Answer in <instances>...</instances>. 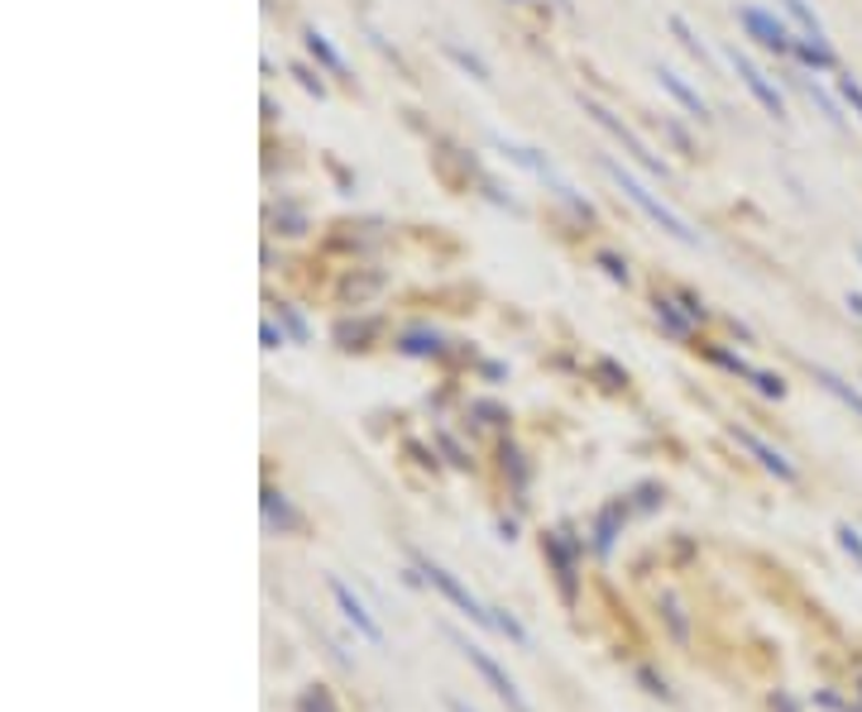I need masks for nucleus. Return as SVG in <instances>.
<instances>
[{
    "mask_svg": "<svg viewBox=\"0 0 862 712\" xmlns=\"http://www.w3.org/2000/svg\"><path fill=\"white\" fill-rule=\"evenodd\" d=\"M599 168H603V178H609V182L618 187V192H623V196L632 201V206H638V211L646 215V221H652V225L661 230V235H671V240H681V244H700L695 230H690V225L681 221V215H675V211L666 206V201H661V196L652 192V187H646V182L638 178V172H628L623 163H618L613 153H599Z\"/></svg>",
    "mask_w": 862,
    "mask_h": 712,
    "instance_id": "nucleus-1",
    "label": "nucleus"
},
{
    "mask_svg": "<svg viewBox=\"0 0 862 712\" xmlns=\"http://www.w3.org/2000/svg\"><path fill=\"white\" fill-rule=\"evenodd\" d=\"M542 555L551 564L556 574V588H560V603L575 607L580 603V560H585V541L575 535V527H556L542 535Z\"/></svg>",
    "mask_w": 862,
    "mask_h": 712,
    "instance_id": "nucleus-2",
    "label": "nucleus"
},
{
    "mask_svg": "<svg viewBox=\"0 0 862 712\" xmlns=\"http://www.w3.org/2000/svg\"><path fill=\"white\" fill-rule=\"evenodd\" d=\"M580 106H585V115H589V120H595L599 129H609V139L618 144V149H623L628 158H632V163H638L642 172H646V178H656V182H666L671 178V168L666 163H661V158L652 153V149H646V139L638 135V129H628L623 120H618V115L609 110V106H599V100H580Z\"/></svg>",
    "mask_w": 862,
    "mask_h": 712,
    "instance_id": "nucleus-3",
    "label": "nucleus"
},
{
    "mask_svg": "<svg viewBox=\"0 0 862 712\" xmlns=\"http://www.w3.org/2000/svg\"><path fill=\"white\" fill-rule=\"evenodd\" d=\"M412 570L422 574V584H431V588H437L445 603H455V607H460V613H465L470 621H480V627H494V607H484V603L474 598V593H470L465 584H460V578H455L451 570H441L437 560H427V555H422V550H412Z\"/></svg>",
    "mask_w": 862,
    "mask_h": 712,
    "instance_id": "nucleus-4",
    "label": "nucleus"
},
{
    "mask_svg": "<svg viewBox=\"0 0 862 712\" xmlns=\"http://www.w3.org/2000/svg\"><path fill=\"white\" fill-rule=\"evenodd\" d=\"M451 646H455V650H460V656H465V660L474 665V674H480V679H484V684H488V689H494V693H498V703H503V708H508V712H532V703L523 699V689H517V684H513V679H508V674H503V665H498L494 656H488V650H484V646H474V641H470V636H460V631H451Z\"/></svg>",
    "mask_w": 862,
    "mask_h": 712,
    "instance_id": "nucleus-5",
    "label": "nucleus"
},
{
    "mask_svg": "<svg viewBox=\"0 0 862 712\" xmlns=\"http://www.w3.org/2000/svg\"><path fill=\"white\" fill-rule=\"evenodd\" d=\"M728 67L738 72V82L747 86V96H753L757 106H761V110L771 115V120H790V110H786V96H781V86H776V82H771L767 72H761V67H757V63H753V57H747L743 49H728Z\"/></svg>",
    "mask_w": 862,
    "mask_h": 712,
    "instance_id": "nucleus-6",
    "label": "nucleus"
},
{
    "mask_svg": "<svg viewBox=\"0 0 862 712\" xmlns=\"http://www.w3.org/2000/svg\"><path fill=\"white\" fill-rule=\"evenodd\" d=\"M738 24H743V34L753 39L757 49H767V53H790V49H796L790 24L781 20V14L761 10V6H738Z\"/></svg>",
    "mask_w": 862,
    "mask_h": 712,
    "instance_id": "nucleus-7",
    "label": "nucleus"
},
{
    "mask_svg": "<svg viewBox=\"0 0 862 712\" xmlns=\"http://www.w3.org/2000/svg\"><path fill=\"white\" fill-rule=\"evenodd\" d=\"M728 435H733V445H738V449H747V455H753V459H757L767 474H776V478H781V483H796V464H790V459H786L776 445H767V440H761L757 431H747V426H738V421H733V426H728Z\"/></svg>",
    "mask_w": 862,
    "mask_h": 712,
    "instance_id": "nucleus-8",
    "label": "nucleus"
},
{
    "mask_svg": "<svg viewBox=\"0 0 862 712\" xmlns=\"http://www.w3.org/2000/svg\"><path fill=\"white\" fill-rule=\"evenodd\" d=\"M652 77H656V86H661V92H666L671 100H675V106H681L685 115H690V120H700V125H709L714 120V115H709V106H704V96L695 92V86H690L685 77H681V72H671V67H652Z\"/></svg>",
    "mask_w": 862,
    "mask_h": 712,
    "instance_id": "nucleus-9",
    "label": "nucleus"
},
{
    "mask_svg": "<svg viewBox=\"0 0 862 712\" xmlns=\"http://www.w3.org/2000/svg\"><path fill=\"white\" fill-rule=\"evenodd\" d=\"M330 598H336L340 617L350 621V627H355L359 636H365L369 646H379V641H383V627H379V621L369 617V607H365V603L355 598V593H350V584H345V578H330Z\"/></svg>",
    "mask_w": 862,
    "mask_h": 712,
    "instance_id": "nucleus-10",
    "label": "nucleus"
},
{
    "mask_svg": "<svg viewBox=\"0 0 862 712\" xmlns=\"http://www.w3.org/2000/svg\"><path fill=\"white\" fill-rule=\"evenodd\" d=\"M632 512V507H628V498H618V502H609V507H603V512L595 517V531H589V535H595V541H589V550H595V555L599 560H609L613 555V545H618V531H623V517Z\"/></svg>",
    "mask_w": 862,
    "mask_h": 712,
    "instance_id": "nucleus-11",
    "label": "nucleus"
},
{
    "mask_svg": "<svg viewBox=\"0 0 862 712\" xmlns=\"http://www.w3.org/2000/svg\"><path fill=\"white\" fill-rule=\"evenodd\" d=\"M259 507H264V527L269 531H278V535H287V531H297L302 527V517H297V507L287 502V492L283 488H264L259 492Z\"/></svg>",
    "mask_w": 862,
    "mask_h": 712,
    "instance_id": "nucleus-12",
    "label": "nucleus"
},
{
    "mask_svg": "<svg viewBox=\"0 0 862 712\" xmlns=\"http://www.w3.org/2000/svg\"><path fill=\"white\" fill-rule=\"evenodd\" d=\"M302 43H307V57H312V63L316 67H322V72H330V77H340V82H355L350 77V67H345V57L336 53V49H330V39L322 34V29H302Z\"/></svg>",
    "mask_w": 862,
    "mask_h": 712,
    "instance_id": "nucleus-13",
    "label": "nucleus"
},
{
    "mask_svg": "<svg viewBox=\"0 0 862 712\" xmlns=\"http://www.w3.org/2000/svg\"><path fill=\"white\" fill-rule=\"evenodd\" d=\"M652 311H656V321H661V330L666 336H675V340H685L690 330H695V316H690L685 307H681V297H652Z\"/></svg>",
    "mask_w": 862,
    "mask_h": 712,
    "instance_id": "nucleus-14",
    "label": "nucleus"
},
{
    "mask_svg": "<svg viewBox=\"0 0 862 712\" xmlns=\"http://www.w3.org/2000/svg\"><path fill=\"white\" fill-rule=\"evenodd\" d=\"M393 350L398 354H408V359H437L441 350H445V336L441 330H402V336L393 340Z\"/></svg>",
    "mask_w": 862,
    "mask_h": 712,
    "instance_id": "nucleus-15",
    "label": "nucleus"
},
{
    "mask_svg": "<svg viewBox=\"0 0 862 712\" xmlns=\"http://www.w3.org/2000/svg\"><path fill=\"white\" fill-rule=\"evenodd\" d=\"M810 378L829 392V397H839V402L848 406V412H858V416H862V392H858L853 383H848V378H839L833 369H824V363H810Z\"/></svg>",
    "mask_w": 862,
    "mask_h": 712,
    "instance_id": "nucleus-16",
    "label": "nucleus"
},
{
    "mask_svg": "<svg viewBox=\"0 0 862 712\" xmlns=\"http://www.w3.org/2000/svg\"><path fill=\"white\" fill-rule=\"evenodd\" d=\"M666 29H671V34H675V43H681V49H685L690 57H695L700 67H714V53L704 49V39L695 34V29H690V20H685V14H671V20H666Z\"/></svg>",
    "mask_w": 862,
    "mask_h": 712,
    "instance_id": "nucleus-17",
    "label": "nucleus"
},
{
    "mask_svg": "<svg viewBox=\"0 0 862 712\" xmlns=\"http://www.w3.org/2000/svg\"><path fill=\"white\" fill-rule=\"evenodd\" d=\"M790 53H796L810 72H833V67H839V57H833L829 39H796V49H790Z\"/></svg>",
    "mask_w": 862,
    "mask_h": 712,
    "instance_id": "nucleus-18",
    "label": "nucleus"
},
{
    "mask_svg": "<svg viewBox=\"0 0 862 712\" xmlns=\"http://www.w3.org/2000/svg\"><path fill=\"white\" fill-rule=\"evenodd\" d=\"M781 6V14L790 24L800 29L805 39H824V24H819V14H814V6H805V0H776Z\"/></svg>",
    "mask_w": 862,
    "mask_h": 712,
    "instance_id": "nucleus-19",
    "label": "nucleus"
},
{
    "mask_svg": "<svg viewBox=\"0 0 862 712\" xmlns=\"http://www.w3.org/2000/svg\"><path fill=\"white\" fill-rule=\"evenodd\" d=\"M800 86H805V92H810V100H814V106H819V115H824V120L833 125V129H843V106H839V100H833L829 92H824V86H814L810 77H796Z\"/></svg>",
    "mask_w": 862,
    "mask_h": 712,
    "instance_id": "nucleus-20",
    "label": "nucleus"
},
{
    "mask_svg": "<svg viewBox=\"0 0 862 712\" xmlns=\"http://www.w3.org/2000/svg\"><path fill=\"white\" fill-rule=\"evenodd\" d=\"M498 459H503V474H513V488L523 492V488H527V464H523V449L503 440V445H498Z\"/></svg>",
    "mask_w": 862,
    "mask_h": 712,
    "instance_id": "nucleus-21",
    "label": "nucleus"
},
{
    "mask_svg": "<svg viewBox=\"0 0 862 712\" xmlns=\"http://www.w3.org/2000/svg\"><path fill=\"white\" fill-rule=\"evenodd\" d=\"M297 712H336V699H330L326 684H307L297 693Z\"/></svg>",
    "mask_w": 862,
    "mask_h": 712,
    "instance_id": "nucleus-22",
    "label": "nucleus"
},
{
    "mask_svg": "<svg viewBox=\"0 0 862 712\" xmlns=\"http://www.w3.org/2000/svg\"><path fill=\"white\" fill-rule=\"evenodd\" d=\"M709 359L718 363V369H728L733 378H743V383H747V378H753L757 369H753V363H747L743 354H733V350H724V344H709Z\"/></svg>",
    "mask_w": 862,
    "mask_h": 712,
    "instance_id": "nucleus-23",
    "label": "nucleus"
},
{
    "mask_svg": "<svg viewBox=\"0 0 862 712\" xmlns=\"http://www.w3.org/2000/svg\"><path fill=\"white\" fill-rule=\"evenodd\" d=\"M661 502H666V488L661 483H638L628 492V507H638V512H656Z\"/></svg>",
    "mask_w": 862,
    "mask_h": 712,
    "instance_id": "nucleus-24",
    "label": "nucleus"
},
{
    "mask_svg": "<svg viewBox=\"0 0 862 712\" xmlns=\"http://www.w3.org/2000/svg\"><path fill=\"white\" fill-rule=\"evenodd\" d=\"M494 631H503V636H508V641L513 646H532V636H527V627H523V621H517L513 613H503V607H494Z\"/></svg>",
    "mask_w": 862,
    "mask_h": 712,
    "instance_id": "nucleus-25",
    "label": "nucleus"
},
{
    "mask_svg": "<svg viewBox=\"0 0 862 712\" xmlns=\"http://www.w3.org/2000/svg\"><path fill=\"white\" fill-rule=\"evenodd\" d=\"M273 311H278V321L287 326V336H293L297 344H307V340H312V330H307V321H302V311L293 307V301H278Z\"/></svg>",
    "mask_w": 862,
    "mask_h": 712,
    "instance_id": "nucleus-26",
    "label": "nucleus"
},
{
    "mask_svg": "<svg viewBox=\"0 0 862 712\" xmlns=\"http://www.w3.org/2000/svg\"><path fill=\"white\" fill-rule=\"evenodd\" d=\"M437 440H441V455H445V464H451V469H474V455L455 440V435H437Z\"/></svg>",
    "mask_w": 862,
    "mask_h": 712,
    "instance_id": "nucleus-27",
    "label": "nucleus"
},
{
    "mask_svg": "<svg viewBox=\"0 0 862 712\" xmlns=\"http://www.w3.org/2000/svg\"><path fill=\"white\" fill-rule=\"evenodd\" d=\"M747 383H753V387L761 392V397H776V402L786 397V378H781V373H767V369H757L753 378H747Z\"/></svg>",
    "mask_w": 862,
    "mask_h": 712,
    "instance_id": "nucleus-28",
    "label": "nucleus"
},
{
    "mask_svg": "<svg viewBox=\"0 0 862 712\" xmlns=\"http://www.w3.org/2000/svg\"><path fill=\"white\" fill-rule=\"evenodd\" d=\"M839 96H843V106L862 120V82L853 77V72H839Z\"/></svg>",
    "mask_w": 862,
    "mask_h": 712,
    "instance_id": "nucleus-29",
    "label": "nucleus"
},
{
    "mask_svg": "<svg viewBox=\"0 0 862 712\" xmlns=\"http://www.w3.org/2000/svg\"><path fill=\"white\" fill-rule=\"evenodd\" d=\"M595 264L603 268V278H613V283H632V273H628V258H618V254H609V249H603V254H595Z\"/></svg>",
    "mask_w": 862,
    "mask_h": 712,
    "instance_id": "nucleus-30",
    "label": "nucleus"
},
{
    "mask_svg": "<svg viewBox=\"0 0 862 712\" xmlns=\"http://www.w3.org/2000/svg\"><path fill=\"white\" fill-rule=\"evenodd\" d=\"M445 53H451L455 63L465 67V72H470L474 82H488V67H484V63H480V57H474V53H465V49H460V43H445Z\"/></svg>",
    "mask_w": 862,
    "mask_h": 712,
    "instance_id": "nucleus-31",
    "label": "nucleus"
},
{
    "mask_svg": "<svg viewBox=\"0 0 862 712\" xmlns=\"http://www.w3.org/2000/svg\"><path fill=\"white\" fill-rule=\"evenodd\" d=\"M833 535H839V545L862 564V531L853 527V521H839V527H833Z\"/></svg>",
    "mask_w": 862,
    "mask_h": 712,
    "instance_id": "nucleus-32",
    "label": "nucleus"
},
{
    "mask_svg": "<svg viewBox=\"0 0 862 712\" xmlns=\"http://www.w3.org/2000/svg\"><path fill=\"white\" fill-rule=\"evenodd\" d=\"M273 225H278V230H273V235H307V215H302V211H283V215H273Z\"/></svg>",
    "mask_w": 862,
    "mask_h": 712,
    "instance_id": "nucleus-33",
    "label": "nucleus"
},
{
    "mask_svg": "<svg viewBox=\"0 0 862 712\" xmlns=\"http://www.w3.org/2000/svg\"><path fill=\"white\" fill-rule=\"evenodd\" d=\"M293 77H297L302 86H307V92H312V96H326V82H322V67H307V63H297V67H293Z\"/></svg>",
    "mask_w": 862,
    "mask_h": 712,
    "instance_id": "nucleus-34",
    "label": "nucleus"
},
{
    "mask_svg": "<svg viewBox=\"0 0 862 712\" xmlns=\"http://www.w3.org/2000/svg\"><path fill=\"white\" fill-rule=\"evenodd\" d=\"M259 340H264V350H278V344H287L283 326L273 321V316H264V321H259Z\"/></svg>",
    "mask_w": 862,
    "mask_h": 712,
    "instance_id": "nucleus-35",
    "label": "nucleus"
},
{
    "mask_svg": "<svg viewBox=\"0 0 862 712\" xmlns=\"http://www.w3.org/2000/svg\"><path fill=\"white\" fill-rule=\"evenodd\" d=\"M661 125H666V135H671V144H675V149H681L685 158H695V144H690V135H685V129L671 120V115H661Z\"/></svg>",
    "mask_w": 862,
    "mask_h": 712,
    "instance_id": "nucleus-36",
    "label": "nucleus"
},
{
    "mask_svg": "<svg viewBox=\"0 0 862 712\" xmlns=\"http://www.w3.org/2000/svg\"><path fill=\"white\" fill-rule=\"evenodd\" d=\"M638 684L652 693V699H671V689H666V679L661 674H652V670H638Z\"/></svg>",
    "mask_w": 862,
    "mask_h": 712,
    "instance_id": "nucleus-37",
    "label": "nucleus"
},
{
    "mask_svg": "<svg viewBox=\"0 0 862 712\" xmlns=\"http://www.w3.org/2000/svg\"><path fill=\"white\" fill-rule=\"evenodd\" d=\"M675 297H681V307H685V311H690V316H695V326H700V321H704V316H709V311H704V301H700V297H695V293H675Z\"/></svg>",
    "mask_w": 862,
    "mask_h": 712,
    "instance_id": "nucleus-38",
    "label": "nucleus"
},
{
    "mask_svg": "<svg viewBox=\"0 0 862 712\" xmlns=\"http://www.w3.org/2000/svg\"><path fill=\"white\" fill-rule=\"evenodd\" d=\"M771 708H776V712H796V703H790L786 693H771Z\"/></svg>",
    "mask_w": 862,
    "mask_h": 712,
    "instance_id": "nucleus-39",
    "label": "nucleus"
},
{
    "mask_svg": "<svg viewBox=\"0 0 862 712\" xmlns=\"http://www.w3.org/2000/svg\"><path fill=\"white\" fill-rule=\"evenodd\" d=\"M445 708H451V712H474L465 699H445Z\"/></svg>",
    "mask_w": 862,
    "mask_h": 712,
    "instance_id": "nucleus-40",
    "label": "nucleus"
},
{
    "mask_svg": "<svg viewBox=\"0 0 862 712\" xmlns=\"http://www.w3.org/2000/svg\"><path fill=\"white\" fill-rule=\"evenodd\" d=\"M848 311H853V316H862V297H848Z\"/></svg>",
    "mask_w": 862,
    "mask_h": 712,
    "instance_id": "nucleus-41",
    "label": "nucleus"
},
{
    "mask_svg": "<svg viewBox=\"0 0 862 712\" xmlns=\"http://www.w3.org/2000/svg\"><path fill=\"white\" fill-rule=\"evenodd\" d=\"M853 254H858V264H862V244H853Z\"/></svg>",
    "mask_w": 862,
    "mask_h": 712,
    "instance_id": "nucleus-42",
    "label": "nucleus"
},
{
    "mask_svg": "<svg viewBox=\"0 0 862 712\" xmlns=\"http://www.w3.org/2000/svg\"><path fill=\"white\" fill-rule=\"evenodd\" d=\"M508 6H527V0H508Z\"/></svg>",
    "mask_w": 862,
    "mask_h": 712,
    "instance_id": "nucleus-43",
    "label": "nucleus"
}]
</instances>
